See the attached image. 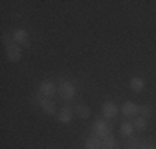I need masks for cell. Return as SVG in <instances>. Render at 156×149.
Instances as JSON below:
<instances>
[{
    "label": "cell",
    "mask_w": 156,
    "mask_h": 149,
    "mask_svg": "<svg viewBox=\"0 0 156 149\" xmlns=\"http://www.w3.org/2000/svg\"><path fill=\"white\" fill-rule=\"evenodd\" d=\"M12 38H13V42H15L17 45H20V47H23V48H28V47H30L28 32H27V30H23V28L15 30V32H13V35H12Z\"/></svg>",
    "instance_id": "cell-3"
},
{
    "label": "cell",
    "mask_w": 156,
    "mask_h": 149,
    "mask_svg": "<svg viewBox=\"0 0 156 149\" xmlns=\"http://www.w3.org/2000/svg\"><path fill=\"white\" fill-rule=\"evenodd\" d=\"M118 109H120V108L116 106V103H113V101H105V103H103V106H101L103 118H106V119H113V118H116Z\"/></svg>",
    "instance_id": "cell-5"
},
{
    "label": "cell",
    "mask_w": 156,
    "mask_h": 149,
    "mask_svg": "<svg viewBox=\"0 0 156 149\" xmlns=\"http://www.w3.org/2000/svg\"><path fill=\"white\" fill-rule=\"evenodd\" d=\"M57 118H58L60 123H63V124H68V123L73 119V109L70 106H63L57 113Z\"/></svg>",
    "instance_id": "cell-8"
},
{
    "label": "cell",
    "mask_w": 156,
    "mask_h": 149,
    "mask_svg": "<svg viewBox=\"0 0 156 149\" xmlns=\"http://www.w3.org/2000/svg\"><path fill=\"white\" fill-rule=\"evenodd\" d=\"M121 113H123L126 118H136L140 113V106L133 101H125L123 106H121Z\"/></svg>",
    "instance_id": "cell-7"
},
{
    "label": "cell",
    "mask_w": 156,
    "mask_h": 149,
    "mask_svg": "<svg viewBox=\"0 0 156 149\" xmlns=\"http://www.w3.org/2000/svg\"><path fill=\"white\" fill-rule=\"evenodd\" d=\"M40 108H42L43 113H47V114H55L57 113V106H55V103L51 101L50 98H42L40 99Z\"/></svg>",
    "instance_id": "cell-9"
},
{
    "label": "cell",
    "mask_w": 156,
    "mask_h": 149,
    "mask_svg": "<svg viewBox=\"0 0 156 149\" xmlns=\"http://www.w3.org/2000/svg\"><path fill=\"white\" fill-rule=\"evenodd\" d=\"M120 133L123 134L125 137H133V133H135V126H133V123L125 121L123 124H121V128H120Z\"/></svg>",
    "instance_id": "cell-13"
},
{
    "label": "cell",
    "mask_w": 156,
    "mask_h": 149,
    "mask_svg": "<svg viewBox=\"0 0 156 149\" xmlns=\"http://www.w3.org/2000/svg\"><path fill=\"white\" fill-rule=\"evenodd\" d=\"M110 126H108V123L105 121V119H101V118H98V119H95V123H93V134L95 136H98V137H106V136H110Z\"/></svg>",
    "instance_id": "cell-2"
},
{
    "label": "cell",
    "mask_w": 156,
    "mask_h": 149,
    "mask_svg": "<svg viewBox=\"0 0 156 149\" xmlns=\"http://www.w3.org/2000/svg\"><path fill=\"white\" fill-rule=\"evenodd\" d=\"M58 95H60L63 99L70 101V99H73V96L76 95V86L73 83H70V81H62L60 88H58Z\"/></svg>",
    "instance_id": "cell-1"
},
{
    "label": "cell",
    "mask_w": 156,
    "mask_h": 149,
    "mask_svg": "<svg viewBox=\"0 0 156 149\" xmlns=\"http://www.w3.org/2000/svg\"><path fill=\"white\" fill-rule=\"evenodd\" d=\"M2 42H3V45H5V48L12 45V38H10L9 33H3V35H2Z\"/></svg>",
    "instance_id": "cell-18"
},
{
    "label": "cell",
    "mask_w": 156,
    "mask_h": 149,
    "mask_svg": "<svg viewBox=\"0 0 156 149\" xmlns=\"http://www.w3.org/2000/svg\"><path fill=\"white\" fill-rule=\"evenodd\" d=\"M75 113H76V116H80L81 119H88V118L91 116L90 108H88V106H85V104H76Z\"/></svg>",
    "instance_id": "cell-12"
},
{
    "label": "cell",
    "mask_w": 156,
    "mask_h": 149,
    "mask_svg": "<svg viewBox=\"0 0 156 149\" xmlns=\"http://www.w3.org/2000/svg\"><path fill=\"white\" fill-rule=\"evenodd\" d=\"M129 88L135 93H141L144 89V80L140 76H133L131 80H129Z\"/></svg>",
    "instance_id": "cell-10"
},
{
    "label": "cell",
    "mask_w": 156,
    "mask_h": 149,
    "mask_svg": "<svg viewBox=\"0 0 156 149\" xmlns=\"http://www.w3.org/2000/svg\"><path fill=\"white\" fill-rule=\"evenodd\" d=\"M5 55H7V60L12 63H17L18 60L22 58V47L17 43H12L10 47L5 48Z\"/></svg>",
    "instance_id": "cell-4"
},
{
    "label": "cell",
    "mask_w": 156,
    "mask_h": 149,
    "mask_svg": "<svg viewBox=\"0 0 156 149\" xmlns=\"http://www.w3.org/2000/svg\"><path fill=\"white\" fill-rule=\"evenodd\" d=\"M140 149H156V143H154V141H151V139L143 141L141 146H140Z\"/></svg>",
    "instance_id": "cell-17"
},
{
    "label": "cell",
    "mask_w": 156,
    "mask_h": 149,
    "mask_svg": "<svg viewBox=\"0 0 156 149\" xmlns=\"http://www.w3.org/2000/svg\"><path fill=\"white\" fill-rule=\"evenodd\" d=\"M140 113H141V116L143 118H150L151 116V113H153V111H151V106L150 104H143V106H140Z\"/></svg>",
    "instance_id": "cell-16"
},
{
    "label": "cell",
    "mask_w": 156,
    "mask_h": 149,
    "mask_svg": "<svg viewBox=\"0 0 156 149\" xmlns=\"http://www.w3.org/2000/svg\"><path fill=\"white\" fill-rule=\"evenodd\" d=\"M133 126H135V129H138V131L143 133L144 129H146V126H148L146 118H143V116H136V118H135V121H133Z\"/></svg>",
    "instance_id": "cell-15"
},
{
    "label": "cell",
    "mask_w": 156,
    "mask_h": 149,
    "mask_svg": "<svg viewBox=\"0 0 156 149\" xmlns=\"http://www.w3.org/2000/svg\"><path fill=\"white\" fill-rule=\"evenodd\" d=\"M38 91H40V95H42V98H50V96H53V95H55L57 88H55L53 81H50V80H43L42 83H40Z\"/></svg>",
    "instance_id": "cell-6"
},
{
    "label": "cell",
    "mask_w": 156,
    "mask_h": 149,
    "mask_svg": "<svg viewBox=\"0 0 156 149\" xmlns=\"http://www.w3.org/2000/svg\"><path fill=\"white\" fill-rule=\"evenodd\" d=\"M118 147V143L113 136H106L101 139V149H116Z\"/></svg>",
    "instance_id": "cell-14"
},
{
    "label": "cell",
    "mask_w": 156,
    "mask_h": 149,
    "mask_svg": "<svg viewBox=\"0 0 156 149\" xmlns=\"http://www.w3.org/2000/svg\"><path fill=\"white\" fill-rule=\"evenodd\" d=\"M85 149H101V137L98 136H90L85 141Z\"/></svg>",
    "instance_id": "cell-11"
}]
</instances>
